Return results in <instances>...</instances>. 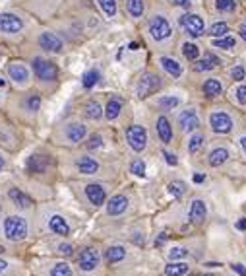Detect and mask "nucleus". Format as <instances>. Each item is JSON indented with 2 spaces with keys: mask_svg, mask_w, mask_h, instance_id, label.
Masks as SVG:
<instances>
[{
  "mask_svg": "<svg viewBox=\"0 0 246 276\" xmlns=\"http://www.w3.org/2000/svg\"><path fill=\"white\" fill-rule=\"evenodd\" d=\"M49 228H50V231H54L56 235H68V233H70L68 222L62 218V216H58V214L50 216V220H49Z\"/></svg>",
  "mask_w": 246,
  "mask_h": 276,
  "instance_id": "20",
  "label": "nucleus"
},
{
  "mask_svg": "<svg viewBox=\"0 0 246 276\" xmlns=\"http://www.w3.org/2000/svg\"><path fill=\"white\" fill-rule=\"evenodd\" d=\"M157 135H159V140L165 142V144L173 140V127H171V123H169L167 117L161 115L157 119Z\"/></svg>",
  "mask_w": 246,
  "mask_h": 276,
  "instance_id": "17",
  "label": "nucleus"
},
{
  "mask_svg": "<svg viewBox=\"0 0 246 276\" xmlns=\"http://www.w3.org/2000/svg\"><path fill=\"white\" fill-rule=\"evenodd\" d=\"M188 271H190V267H188V263H184V261L169 263V265L165 267V275L167 276H184V275H188Z\"/></svg>",
  "mask_w": 246,
  "mask_h": 276,
  "instance_id": "24",
  "label": "nucleus"
},
{
  "mask_svg": "<svg viewBox=\"0 0 246 276\" xmlns=\"http://www.w3.org/2000/svg\"><path fill=\"white\" fill-rule=\"evenodd\" d=\"M86 115L93 119V121H97V119H101L103 117V107L97 103V101H88V105H86Z\"/></svg>",
  "mask_w": 246,
  "mask_h": 276,
  "instance_id": "33",
  "label": "nucleus"
},
{
  "mask_svg": "<svg viewBox=\"0 0 246 276\" xmlns=\"http://www.w3.org/2000/svg\"><path fill=\"white\" fill-rule=\"evenodd\" d=\"M188 255V251L184 249V247H173L171 251H169V259L171 261H180V259H184Z\"/></svg>",
  "mask_w": 246,
  "mask_h": 276,
  "instance_id": "43",
  "label": "nucleus"
},
{
  "mask_svg": "<svg viewBox=\"0 0 246 276\" xmlns=\"http://www.w3.org/2000/svg\"><path fill=\"white\" fill-rule=\"evenodd\" d=\"M237 230H243L246 231V218H241L239 222H237Z\"/></svg>",
  "mask_w": 246,
  "mask_h": 276,
  "instance_id": "53",
  "label": "nucleus"
},
{
  "mask_svg": "<svg viewBox=\"0 0 246 276\" xmlns=\"http://www.w3.org/2000/svg\"><path fill=\"white\" fill-rule=\"evenodd\" d=\"M22 29V18H18L16 14H0V31L2 33H18Z\"/></svg>",
  "mask_w": 246,
  "mask_h": 276,
  "instance_id": "10",
  "label": "nucleus"
},
{
  "mask_svg": "<svg viewBox=\"0 0 246 276\" xmlns=\"http://www.w3.org/2000/svg\"><path fill=\"white\" fill-rule=\"evenodd\" d=\"M4 86H6V80H4V78H0V88H4Z\"/></svg>",
  "mask_w": 246,
  "mask_h": 276,
  "instance_id": "58",
  "label": "nucleus"
},
{
  "mask_svg": "<svg viewBox=\"0 0 246 276\" xmlns=\"http://www.w3.org/2000/svg\"><path fill=\"white\" fill-rule=\"evenodd\" d=\"M182 53H184V57L188 61H196L200 57V47L196 45V43H184L182 45Z\"/></svg>",
  "mask_w": 246,
  "mask_h": 276,
  "instance_id": "34",
  "label": "nucleus"
},
{
  "mask_svg": "<svg viewBox=\"0 0 246 276\" xmlns=\"http://www.w3.org/2000/svg\"><path fill=\"white\" fill-rule=\"evenodd\" d=\"M86 195H88V199H90L91 205H95V207L105 205L107 191H105V187H103V185H97V183L88 185V187H86Z\"/></svg>",
  "mask_w": 246,
  "mask_h": 276,
  "instance_id": "12",
  "label": "nucleus"
},
{
  "mask_svg": "<svg viewBox=\"0 0 246 276\" xmlns=\"http://www.w3.org/2000/svg\"><path fill=\"white\" fill-rule=\"evenodd\" d=\"M78 265H80V269H82L84 273L95 271V269L99 267V253H97V249H93V247L84 249V251L80 253V257H78Z\"/></svg>",
  "mask_w": 246,
  "mask_h": 276,
  "instance_id": "9",
  "label": "nucleus"
},
{
  "mask_svg": "<svg viewBox=\"0 0 246 276\" xmlns=\"http://www.w3.org/2000/svg\"><path fill=\"white\" fill-rule=\"evenodd\" d=\"M209 127H211V131L217 133V135H229V133L233 131V119H231L229 113L217 109V111H213V113L209 115Z\"/></svg>",
  "mask_w": 246,
  "mask_h": 276,
  "instance_id": "5",
  "label": "nucleus"
},
{
  "mask_svg": "<svg viewBox=\"0 0 246 276\" xmlns=\"http://www.w3.org/2000/svg\"><path fill=\"white\" fill-rule=\"evenodd\" d=\"M4 253V247H2V245H0V255Z\"/></svg>",
  "mask_w": 246,
  "mask_h": 276,
  "instance_id": "59",
  "label": "nucleus"
},
{
  "mask_svg": "<svg viewBox=\"0 0 246 276\" xmlns=\"http://www.w3.org/2000/svg\"><path fill=\"white\" fill-rule=\"evenodd\" d=\"M213 67H219V59L213 57V55H205L203 59H196V65H194V69L198 70V72L211 70Z\"/></svg>",
  "mask_w": 246,
  "mask_h": 276,
  "instance_id": "26",
  "label": "nucleus"
},
{
  "mask_svg": "<svg viewBox=\"0 0 246 276\" xmlns=\"http://www.w3.org/2000/svg\"><path fill=\"white\" fill-rule=\"evenodd\" d=\"M203 142H205L203 135H200V133H194L192 138H190V142H188V152H190L192 156H194V154H198L201 148H203Z\"/></svg>",
  "mask_w": 246,
  "mask_h": 276,
  "instance_id": "32",
  "label": "nucleus"
},
{
  "mask_svg": "<svg viewBox=\"0 0 246 276\" xmlns=\"http://www.w3.org/2000/svg\"><path fill=\"white\" fill-rule=\"evenodd\" d=\"M167 237H169L167 233H161V235L157 237V245H163V241H167Z\"/></svg>",
  "mask_w": 246,
  "mask_h": 276,
  "instance_id": "54",
  "label": "nucleus"
},
{
  "mask_svg": "<svg viewBox=\"0 0 246 276\" xmlns=\"http://www.w3.org/2000/svg\"><path fill=\"white\" fill-rule=\"evenodd\" d=\"M76 167L80 169V173H86V175H95L99 171V163L93 158H88V156H82L76 161Z\"/></svg>",
  "mask_w": 246,
  "mask_h": 276,
  "instance_id": "21",
  "label": "nucleus"
},
{
  "mask_svg": "<svg viewBox=\"0 0 246 276\" xmlns=\"http://www.w3.org/2000/svg\"><path fill=\"white\" fill-rule=\"evenodd\" d=\"M235 6H237V0H215V8H217L219 12H223V14L233 12Z\"/></svg>",
  "mask_w": 246,
  "mask_h": 276,
  "instance_id": "39",
  "label": "nucleus"
},
{
  "mask_svg": "<svg viewBox=\"0 0 246 276\" xmlns=\"http://www.w3.org/2000/svg\"><path fill=\"white\" fill-rule=\"evenodd\" d=\"M237 103H241V105H246V84H241L239 88H237Z\"/></svg>",
  "mask_w": 246,
  "mask_h": 276,
  "instance_id": "46",
  "label": "nucleus"
},
{
  "mask_svg": "<svg viewBox=\"0 0 246 276\" xmlns=\"http://www.w3.org/2000/svg\"><path fill=\"white\" fill-rule=\"evenodd\" d=\"M105 257H107V261H109V263H118V261H122V259L126 257V251H124V247H122V245H112V247L107 249Z\"/></svg>",
  "mask_w": 246,
  "mask_h": 276,
  "instance_id": "30",
  "label": "nucleus"
},
{
  "mask_svg": "<svg viewBox=\"0 0 246 276\" xmlns=\"http://www.w3.org/2000/svg\"><path fill=\"white\" fill-rule=\"evenodd\" d=\"M148 31H149L151 39L157 41V43H161V41H165V39H169V37L173 35L171 23H169V20H167L165 16H161V14H157V16H153V18L149 20Z\"/></svg>",
  "mask_w": 246,
  "mask_h": 276,
  "instance_id": "2",
  "label": "nucleus"
},
{
  "mask_svg": "<svg viewBox=\"0 0 246 276\" xmlns=\"http://www.w3.org/2000/svg\"><path fill=\"white\" fill-rule=\"evenodd\" d=\"M126 142L134 152H142L148 146V133L142 125H132L126 131Z\"/></svg>",
  "mask_w": 246,
  "mask_h": 276,
  "instance_id": "3",
  "label": "nucleus"
},
{
  "mask_svg": "<svg viewBox=\"0 0 246 276\" xmlns=\"http://www.w3.org/2000/svg\"><path fill=\"white\" fill-rule=\"evenodd\" d=\"M120 111H122V99L111 97L109 103H107V107H105V117H107L109 121H114L116 117L120 115Z\"/></svg>",
  "mask_w": 246,
  "mask_h": 276,
  "instance_id": "27",
  "label": "nucleus"
},
{
  "mask_svg": "<svg viewBox=\"0 0 246 276\" xmlns=\"http://www.w3.org/2000/svg\"><path fill=\"white\" fill-rule=\"evenodd\" d=\"M58 251H60L62 255H72V251H74V249H72V245H68V243H62V245L58 247Z\"/></svg>",
  "mask_w": 246,
  "mask_h": 276,
  "instance_id": "49",
  "label": "nucleus"
},
{
  "mask_svg": "<svg viewBox=\"0 0 246 276\" xmlns=\"http://www.w3.org/2000/svg\"><path fill=\"white\" fill-rule=\"evenodd\" d=\"M128 205H130L128 197H124V195H114L111 201L107 203V214H109V216H120L122 212H126Z\"/></svg>",
  "mask_w": 246,
  "mask_h": 276,
  "instance_id": "11",
  "label": "nucleus"
},
{
  "mask_svg": "<svg viewBox=\"0 0 246 276\" xmlns=\"http://www.w3.org/2000/svg\"><path fill=\"white\" fill-rule=\"evenodd\" d=\"M205 216H207V208H205V203H203V201H200V199L192 201L190 210H188V218H190V222H192V224H201V222L205 220Z\"/></svg>",
  "mask_w": 246,
  "mask_h": 276,
  "instance_id": "15",
  "label": "nucleus"
},
{
  "mask_svg": "<svg viewBox=\"0 0 246 276\" xmlns=\"http://www.w3.org/2000/svg\"><path fill=\"white\" fill-rule=\"evenodd\" d=\"M179 105H180L179 95H165V97L159 99V107H161L163 111H173V109H177Z\"/></svg>",
  "mask_w": 246,
  "mask_h": 276,
  "instance_id": "29",
  "label": "nucleus"
},
{
  "mask_svg": "<svg viewBox=\"0 0 246 276\" xmlns=\"http://www.w3.org/2000/svg\"><path fill=\"white\" fill-rule=\"evenodd\" d=\"M239 35H241V37H243V39L246 41V20L241 23V27H239Z\"/></svg>",
  "mask_w": 246,
  "mask_h": 276,
  "instance_id": "51",
  "label": "nucleus"
},
{
  "mask_svg": "<svg viewBox=\"0 0 246 276\" xmlns=\"http://www.w3.org/2000/svg\"><path fill=\"white\" fill-rule=\"evenodd\" d=\"M47 160L45 156H31L29 160H27V171L29 173H43L47 169Z\"/></svg>",
  "mask_w": 246,
  "mask_h": 276,
  "instance_id": "23",
  "label": "nucleus"
},
{
  "mask_svg": "<svg viewBox=\"0 0 246 276\" xmlns=\"http://www.w3.org/2000/svg\"><path fill=\"white\" fill-rule=\"evenodd\" d=\"M192 179H194V183H203V181H205V175H203V173H194Z\"/></svg>",
  "mask_w": 246,
  "mask_h": 276,
  "instance_id": "52",
  "label": "nucleus"
},
{
  "mask_svg": "<svg viewBox=\"0 0 246 276\" xmlns=\"http://www.w3.org/2000/svg\"><path fill=\"white\" fill-rule=\"evenodd\" d=\"M4 165H6V161H4V158L0 156V171H2V167H4Z\"/></svg>",
  "mask_w": 246,
  "mask_h": 276,
  "instance_id": "57",
  "label": "nucleus"
},
{
  "mask_svg": "<svg viewBox=\"0 0 246 276\" xmlns=\"http://www.w3.org/2000/svg\"><path fill=\"white\" fill-rule=\"evenodd\" d=\"M201 90H203V93H205L207 97H217L219 93L223 92V86H221V82H219L217 78H209V80L203 82Z\"/></svg>",
  "mask_w": 246,
  "mask_h": 276,
  "instance_id": "25",
  "label": "nucleus"
},
{
  "mask_svg": "<svg viewBox=\"0 0 246 276\" xmlns=\"http://www.w3.org/2000/svg\"><path fill=\"white\" fill-rule=\"evenodd\" d=\"M130 171L134 173L136 177H146V163L142 160H134L130 163Z\"/></svg>",
  "mask_w": 246,
  "mask_h": 276,
  "instance_id": "40",
  "label": "nucleus"
},
{
  "mask_svg": "<svg viewBox=\"0 0 246 276\" xmlns=\"http://www.w3.org/2000/svg\"><path fill=\"white\" fill-rule=\"evenodd\" d=\"M6 267H8V263H6V261H0V273H2Z\"/></svg>",
  "mask_w": 246,
  "mask_h": 276,
  "instance_id": "56",
  "label": "nucleus"
},
{
  "mask_svg": "<svg viewBox=\"0 0 246 276\" xmlns=\"http://www.w3.org/2000/svg\"><path fill=\"white\" fill-rule=\"evenodd\" d=\"M101 146H103V137H101V135H93V137L88 140V148H90V150L101 148Z\"/></svg>",
  "mask_w": 246,
  "mask_h": 276,
  "instance_id": "45",
  "label": "nucleus"
},
{
  "mask_svg": "<svg viewBox=\"0 0 246 276\" xmlns=\"http://www.w3.org/2000/svg\"><path fill=\"white\" fill-rule=\"evenodd\" d=\"M227 33H229V25L223 22L213 23V25L209 27V35H213V37H225Z\"/></svg>",
  "mask_w": 246,
  "mask_h": 276,
  "instance_id": "38",
  "label": "nucleus"
},
{
  "mask_svg": "<svg viewBox=\"0 0 246 276\" xmlns=\"http://www.w3.org/2000/svg\"><path fill=\"white\" fill-rule=\"evenodd\" d=\"M241 148L245 150V154H246V137H243L241 138Z\"/></svg>",
  "mask_w": 246,
  "mask_h": 276,
  "instance_id": "55",
  "label": "nucleus"
},
{
  "mask_svg": "<svg viewBox=\"0 0 246 276\" xmlns=\"http://www.w3.org/2000/svg\"><path fill=\"white\" fill-rule=\"evenodd\" d=\"M88 135V129L82 125V123H72V125H68L66 129V138L72 142V144H78V142H82L84 138Z\"/></svg>",
  "mask_w": 246,
  "mask_h": 276,
  "instance_id": "16",
  "label": "nucleus"
},
{
  "mask_svg": "<svg viewBox=\"0 0 246 276\" xmlns=\"http://www.w3.org/2000/svg\"><path fill=\"white\" fill-rule=\"evenodd\" d=\"M97 4H99V8L103 10V14L107 18H114L116 16V10H118L116 0H97Z\"/></svg>",
  "mask_w": 246,
  "mask_h": 276,
  "instance_id": "31",
  "label": "nucleus"
},
{
  "mask_svg": "<svg viewBox=\"0 0 246 276\" xmlns=\"http://www.w3.org/2000/svg\"><path fill=\"white\" fill-rule=\"evenodd\" d=\"M179 25L188 35H192V37L203 35V29H205L203 20H201V16H198V14H184V16H180Z\"/></svg>",
  "mask_w": 246,
  "mask_h": 276,
  "instance_id": "4",
  "label": "nucleus"
},
{
  "mask_svg": "<svg viewBox=\"0 0 246 276\" xmlns=\"http://www.w3.org/2000/svg\"><path fill=\"white\" fill-rule=\"evenodd\" d=\"M231 269H233L235 273H239L241 276H246V267H243V265H237V263H235V265H231Z\"/></svg>",
  "mask_w": 246,
  "mask_h": 276,
  "instance_id": "48",
  "label": "nucleus"
},
{
  "mask_svg": "<svg viewBox=\"0 0 246 276\" xmlns=\"http://www.w3.org/2000/svg\"><path fill=\"white\" fill-rule=\"evenodd\" d=\"M235 43H237V41H235L231 35H225L223 39H215V41H213V47H219V49H233Z\"/></svg>",
  "mask_w": 246,
  "mask_h": 276,
  "instance_id": "42",
  "label": "nucleus"
},
{
  "mask_svg": "<svg viewBox=\"0 0 246 276\" xmlns=\"http://www.w3.org/2000/svg\"><path fill=\"white\" fill-rule=\"evenodd\" d=\"M39 45H41V49L50 51V53H60V51H62V41H60V37H56V35L50 33V31L41 33V37H39Z\"/></svg>",
  "mask_w": 246,
  "mask_h": 276,
  "instance_id": "13",
  "label": "nucleus"
},
{
  "mask_svg": "<svg viewBox=\"0 0 246 276\" xmlns=\"http://www.w3.org/2000/svg\"><path fill=\"white\" fill-rule=\"evenodd\" d=\"M169 193L173 195V197H184V193H186V183H182V181H171L169 183Z\"/></svg>",
  "mask_w": 246,
  "mask_h": 276,
  "instance_id": "36",
  "label": "nucleus"
},
{
  "mask_svg": "<svg viewBox=\"0 0 246 276\" xmlns=\"http://www.w3.org/2000/svg\"><path fill=\"white\" fill-rule=\"evenodd\" d=\"M4 235L10 241H22L27 237V222L22 216H8L4 220Z\"/></svg>",
  "mask_w": 246,
  "mask_h": 276,
  "instance_id": "1",
  "label": "nucleus"
},
{
  "mask_svg": "<svg viewBox=\"0 0 246 276\" xmlns=\"http://www.w3.org/2000/svg\"><path fill=\"white\" fill-rule=\"evenodd\" d=\"M126 10L132 18H142L146 4H144V0H126Z\"/></svg>",
  "mask_w": 246,
  "mask_h": 276,
  "instance_id": "28",
  "label": "nucleus"
},
{
  "mask_svg": "<svg viewBox=\"0 0 246 276\" xmlns=\"http://www.w3.org/2000/svg\"><path fill=\"white\" fill-rule=\"evenodd\" d=\"M177 6H182V8H190L192 6V0H173Z\"/></svg>",
  "mask_w": 246,
  "mask_h": 276,
  "instance_id": "50",
  "label": "nucleus"
},
{
  "mask_svg": "<svg viewBox=\"0 0 246 276\" xmlns=\"http://www.w3.org/2000/svg\"><path fill=\"white\" fill-rule=\"evenodd\" d=\"M159 63H161V67H163L165 72H169V74H171V76H175V78L182 76V72H184L182 65H180L179 61L171 59V57H161V59H159Z\"/></svg>",
  "mask_w": 246,
  "mask_h": 276,
  "instance_id": "19",
  "label": "nucleus"
},
{
  "mask_svg": "<svg viewBox=\"0 0 246 276\" xmlns=\"http://www.w3.org/2000/svg\"><path fill=\"white\" fill-rule=\"evenodd\" d=\"M229 150L223 148V146H219V148H213L211 152H209V156H207V163L211 165V167H219V165H223L225 161L229 160Z\"/></svg>",
  "mask_w": 246,
  "mask_h": 276,
  "instance_id": "18",
  "label": "nucleus"
},
{
  "mask_svg": "<svg viewBox=\"0 0 246 276\" xmlns=\"http://www.w3.org/2000/svg\"><path fill=\"white\" fill-rule=\"evenodd\" d=\"M163 158H165V161H167L169 165H177V163H179L177 156H175V154H171V152H163Z\"/></svg>",
  "mask_w": 246,
  "mask_h": 276,
  "instance_id": "47",
  "label": "nucleus"
},
{
  "mask_svg": "<svg viewBox=\"0 0 246 276\" xmlns=\"http://www.w3.org/2000/svg\"><path fill=\"white\" fill-rule=\"evenodd\" d=\"M179 127L182 133H196L200 127V115L196 109H184L179 115Z\"/></svg>",
  "mask_w": 246,
  "mask_h": 276,
  "instance_id": "8",
  "label": "nucleus"
},
{
  "mask_svg": "<svg viewBox=\"0 0 246 276\" xmlns=\"http://www.w3.org/2000/svg\"><path fill=\"white\" fill-rule=\"evenodd\" d=\"M99 80H101L99 70H88V72L84 74V88H93Z\"/></svg>",
  "mask_w": 246,
  "mask_h": 276,
  "instance_id": "35",
  "label": "nucleus"
},
{
  "mask_svg": "<svg viewBox=\"0 0 246 276\" xmlns=\"http://www.w3.org/2000/svg\"><path fill=\"white\" fill-rule=\"evenodd\" d=\"M159 88H161V78L157 74H151V72L149 74H144L142 80H140V84H138V97L144 99V97L155 93Z\"/></svg>",
  "mask_w": 246,
  "mask_h": 276,
  "instance_id": "7",
  "label": "nucleus"
},
{
  "mask_svg": "<svg viewBox=\"0 0 246 276\" xmlns=\"http://www.w3.org/2000/svg\"><path fill=\"white\" fill-rule=\"evenodd\" d=\"M203 276H211V275H203Z\"/></svg>",
  "mask_w": 246,
  "mask_h": 276,
  "instance_id": "60",
  "label": "nucleus"
},
{
  "mask_svg": "<svg viewBox=\"0 0 246 276\" xmlns=\"http://www.w3.org/2000/svg\"><path fill=\"white\" fill-rule=\"evenodd\" d=\"M231 78L233 80H237V82H243L246 78V70L243 65H239V67H235V69L231 70Z\"/></svg>",
  "mask_w": 246,
  "mask_h": 276,
  "instance_id": "44",
  "label": "nucleus"
},
{
  "mask_svg": "<svg viewBox=\"0 0 246 276\" xmlns=\"http://www.w3.org/2000/svg\"><path fill=\"white\" fill-rule=\"evenodd\" d=\"M8 76L16 82V84H25L29 80V70L22 63H10L8 65Z\"/></svg>",
  "mask_w": 246,
  "mask_h": 276,
  "instance_id": "14",
  "label": "nucleus"
},
{
  "mask_svg": "<svg viewBox=\"0 0 246 276\" xmlns=\"http://www.w3.org/2000/svg\"><path fill=\"white\" fill-rule=\"evenodd\" d=\"M8 197H10V201L16 205V207H20V208H29L31 207V199L23 193V191H20V189H10L8 191Z\"/></svg>",
  "mask_w": 246,
  "mask_h": 276,
  "instance_id": "22",
  "label": "nucleus"
},
{
  "mask_svg": "<svg viewBox=\"0 0 246 276\" xmlns=\"http://www.w3.org/2000/svg\"><path fill=\"white\" fill-rule=\"evenodd\" d=\"M25 107H27V111H39V107H41V97H39L37 93L29 95L27 101H25Z\"/></svg>",
  "mask_w": 246,
  "mask_h": 276,
  "instance_id": "41",
  "label": "nucleus"
},
{
  "mask_svg": "<svg viewBox=\"0 0 246 276\" xmlns=\"http://www.w3.org/2000/svg\"><path fill=\"white\" fill-rule=\"evenodd\" d=\"M33 72H35L37 78L43 80V82H52V80H56V76H58L56 65L50 63V61H45V59H39V57L33 59Z\"/></svg>",
  "mask_w": 246,
  "mask_h": 276,
  "instance_id": "6",
  "label": "nucleus"
},
{
  "mask_svg": "<svg viewBox=\"0 0 246 276\" xmlns=\"http://www.w3.org/2000/svg\"><path fill=\"white\" fill-rule=\"evenodd\" d=\"M50 276H72V269L68 263H56L50 271Z\"/></svg>",
  "mask_w": 246,
  "mask_h": 276,
  "instance_id": "37",
  "label": "nucleus"
}]
</instances>
